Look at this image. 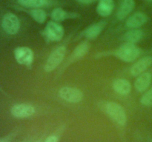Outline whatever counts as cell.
Segmentation results:
<instances>
[{"label":"cell","instance_id":"cell-1","mask_svg":"<svg viewBox=\"0 0 152 142\" xmlns=\"http://www.w3.org/2000/svg\"><path fill=\"white\" fill-rule=\"evenodd\" d=\"M105 112L114 120L117 124L124 126L127 121V115L123 106L115 102L108 101L103 105Z\"/></svg>","mask_w":152,"mask_h":142},{"label":"cell","instance_id":"cell-2","mask_svg":"<svg viewBox=\"0 0 152 142\" xmlns=\"http://www.w3.org/2000/svg\"><path fill=\"white\" fill-rule=\"evenodd\" d=\"M116 55L122 61L131 62L139 57L140 55V50L133 43L126 42L117 49Z\"/></svg>","mask_w":152,"mask_h":142},{"label":"cell","instance_id":"cell-3","mask_svg":"<svg viewBox=\"0 0 152 142\" xmlns=\"http://www.w3.org/2000/svg\"><path fill=\"white\" fill-rule=\"evenodd\" d=\"M65 53H66V48L65 46H60L55 49L49 56L46 62L45 65V70L46 72H50L56 69L63 60Z\"/></svg>","mask_w":152,"mask_h":142},{"label":"cell","instance_id":"cell-4","mask_svg":"<svg viewBox=\"0 0 152 142\" xmlns=\"http://www.w3.org/2000/svg\"><path fill=\"white\" fill-rule=\"evenodd\" d=\"M59 96L61 99L71 103H78L83 99V93L75 87H62L59 90Z\"/></svg>","mask_w":152,"mask_h":142},{"label":"cell","instance_id":"cell-5","mask_svg":"<svg viewBox=\"0 0 152 142\" xmlns=\"http://www.w3.org/2000/svg\"><path fill=\"white\" fill-rule=\"evenodd\" d=\"M45 36L50 41H60L64 35L63 28L59 24L54 22H49L45 29Z\"/></svg>","mask_w":152,"mask_h":142},{"label":"cell","instance_id":"cell-6","mask_svg":"<svg viewBox=\"0 0 152 142\" xmlns=\"http://www.w3.org/2000/svg\"><path fill=\"white\" fill-rule=\"evenodd\" d=\"M15 59L19 64L30 66L34 61V53L28 47H19L15 50Z\"/></svg>","mask_w":152,"mask_h":142},{"label":"cell","instance_id":"cell-7","mask_svg":"<svg viewBox=\"0 0 152 142\" xmlns=\"http://www.w3.org/2000/svg\"><path fill=\"white\" fill-rule=\"evenodd\" d=\"M20 27L19 21L16 15L8 13L4 15L2 20V28L7 33L13 35L18 32Z\"/></svg>","mask_w":152,"mask_h":142},{"label":"cell","instance_id":"cell-8","mask_svg":"<svg viewBox=\"0 0 152 142\" xmlns=\"http://www.w3.org/2000/svg\"><path fill=\"white\" fill-rule=\"evenodd\" d=\"M35 109L28 104H19L12 107L11 113L16 118H27L34 115Z\"/></svg>","mask_w":152,"mask_h":142},{"label":"cell","instance_id":"cell-9","mask_svg":"<svg viewBox=\"0 0 152 142\" xmlns=\"http://www.w3.org/2000/svg\"><path fill=\"white\" fill-rule=\"evenodd\" d=\"M152 64V57L146 56L140 59L131 67L130 72L133 76H138L143 73Z\"/></svg>","mask_w":152,"mask_h":142},{"label":"cell","instance_id":"cell-10","mask_svg":"<svg viewBox=\"0 0 152 142\" xmlns=\"http://www.w3.org/2000/svg\"><path fill=\"white\" fill-rule=\"evenodd\" d=\"M147 20H148V17L146 15L142 13H136L127 19L126 26L129 28L136 29L146 23Z\"/></svg>","mask_w":152,"mask_h":142},{"label":"cell","instance_id":"cell-11","mask_svg":"<svg viewBox=\"0 0 152 142\" xmlns=\"http://www.w3.org/2000/svg\"><path fill=\"white\" fill-rule=\"evenodd\" d=\"M152 76L149 72H143L138 75L134 83V86L136 90L138 92H144L148 87L151 82Z\"/></svg>","mask_w":152,"mask_h":142},{"label":"cell","instance_id":"cell-12","mask_svg":"<svg viewBox=\"0 0 152 142\" xmlns=\"http://www.w3.org/2000/svg\"><path fill=\"white\" fill-rule=\"evenodd\" d=\"M113 88L114 91L118 94L126 96L131 92L132 86L129 81L123 78H119L115 80L113 83Z\"/></svg>","mask_w":152,"mask_h":142},{"label":"cell","instance_id":"cell-13","mask_svg":"<svg viewBox=\"0 0 152 142\" xmlns=\"http://www.w3.org/2000/svg\"><path fill=\"white\" fill-rule=\"evenodd\" d=\"M114 7V0H99L96 11L99 16H108L112 13Z\"/></svg>","mask_w":152,"mask_h":142},{"label":"cell","instance_id":"cell-14","mask_svg":"<svg viewBox=\"0 0 152 142\" xmlns=\"http://www.w3.org/2000/svg\"><path fill=\"white\" fill-rule=\"evenodd\" d=\"M134 0H123L117 13V18L120 20H123L129 16V13L133 10L134 7Z\"/></svg>","mask_w":152,"mask_h":142},{"label":"cell","instance_id":"cell-15","mask_svg":"<svg viewBox=\"0 0 152 142\" xmlns=\"http://www.w3.org/2000/svg\"><path fill=\"white\" fill-rule=\"evenodd\" d=\"M103 28L104 24L102 22L94 24V25H91L88 29L86 30L84 33L85 36L88 39H94L101 33Z\"/></svg>","mask_w":152,"mask_h":142},{"label":"cell","instance_id":"cell-16","mask_svg":"<svg viewBox=\"0 0 152 142\" xmlns=\"http://www.w3.org/2000/svg\"><path fill=\"white\" fill-rule=\"evenodd\" d=\"M143 32H142L141 30H129L128 32H126L124 34V36H123V39L126 41V42L129 43H134L138 42L139 41H140L141 39L143 37Z\"/></svg>","mask_w":152,"mask_h":142},{"label":"cell","instance_id":"cell-17","mask_svg":"<svg viewBox=\"0 0 152 142\" xmlns=\"http://www.w3.org/2000/svg\"><path fill=\"white\" fill-rule=\"evenodd\" d=\"M89 48H90V44L87 41H83L80 43L79 45L77 46L75 50L73 52L71 59L74 60H78L81 58L84 57L86 55V53L88 52Z\"/></svg>","mask_w":152,"mask_h":142},{"label":"cell","instance_id":"cell-18","mask_svg":"<svg viewBox=\"0 0 152 142\" xmlns=\"http://www.w3.org/2000/svg\"><path fill=\"white\" fill-rule=\"evenodd\" d=\"M21 5L25 7L38 8L48 4V0H17Z\"/></svg>","mask_w":152,"mask_h":142},{"label":"cell","instance_id":"cell-19","mask_svg":"<svg viewBox=\"0 0 152 142\" xmlns=\"http://www.w3.org/2000/svg\"><path fill=\"white\" fill-rule=\"evenodd\" d=\"M51 17L53 18V20L56 21V22H60V21H63L69 18L70 14H68L67 12L62 10V8L57 7V8H55L53 10L51 13Z\"/></svg>","mask_w":152,"mask_h":142},{"label":"cell","instance_id":"cell-20","mask_svg":"<svg viewBox=\"0 0 152 142\" xmlns=\"http://www.w3.org/2000/svg\"><path fill=\"white\" fill-rule=\"evenodd\" d=\"M31 15L33 19L38 23L42 24L45 22L46 13L44 10H41V9H34L31 11Z\"/></svg>","mask_w":152,"mask_h":142},{"label":"cell","instance_id":"cell-21","mask_svg":"<svg viewBox=\"0 0 152 142\" xmlns=\"http://www.w3.org/2000/svg\"><path fill=\"white\" fill-rule=\"evenodd\" d=\"M140 102L145 106L152 105V87L141 97Z\"/></svg>","mask_w":152,"mask_h":142},{"label":"cell","instance_id":"cell-22","mask_svg":"<svg viewBox=\"0 0 152 142\" xmlns=\"http://www.w3.org/2000/svg\"><path fill=\"white\" fill-rule=\"evenodd\" d=\"M45 142H58V139L56 136L50 135L45 141Z\"/></svg>","mask_w":152,"mask_h":142},{"label":"cell","instance_id":"cell-23","mask_svg":"<svg viewBox=\"0 0 152 142\" xmlns=\"http://www.w3.org/2000/svg\"><path fill=\"white\" fill-rule=\"evenodd\" d=\"M79 2L82 3V4H91V3L94 2V1H96V0H77Z\"/></svg>","mask_w":152,"mask_h":142},{"label":"cell","instance_id":"cell-24","mask_svg":"<svg viewBox=\"0 0 152 142\" xmlns=\"http://www.w3.org/2000/svg\"><path fill=\"white\" fill-rule=\"evenodd\" d=\"M0 142H9V141L7 140H6V139L1 138V139H0Z\"/></svg>","mask_w":152,"mask_h":142},{"label":"cell","instance_id":"cell-25","mask_svg":"<svg viewBox=\"0 0 152 142\" xmlns=\"http://www.w3.org/2000/svg\"><path fill=\"white\" fill-rule=\"evenodd\" d=\"M36 142H40V141H36Z\"/></svg>","mask_w":152,"mask_h":142},{"label":"cell","instance_id":"cell-26","mask_svg":"<svg viewBox=\"0 0 152 142\" xmlns=\"http://www.w3.org/2000/svg\"><path fill=\"white\" fill-rule=\"evenodd\" d=\"M149 1H152V0H149Z\"/></svg>","mask_w":152,"mask_h":142}]
</instances>
